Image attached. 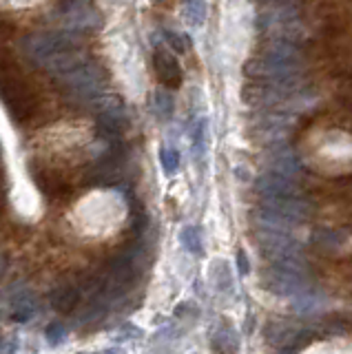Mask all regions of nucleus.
I'll list each match as a JSON object with an SVG mask.
<instances>
[{
    "label": "nucleus",
    "mask_w": 352,
    "mask_h": 354,
    "mask_svg": "<svg viewBox=\"0 0 352 354\" xmlns=\"http://www.w3.org/2000/svg\"><path fill=\"white\" fill-rule=\"evenodd\" d=\"M84 3H89V0H56V3H53V9H51V18H58L60 20L64 14H69L71 9L80 7Z\"/></svg>",
    "instance_id": "cd10ccee"
},
{
    "label": "nucleus",
    "mask_w": 352,
    "mask_h": 354,
    "mask_svg": "<svg viewBox=\"0 0 352 354\" xmlns=\"http://www.w3.org/2000/svg\"><path fill=\"white\" fill-rule=\"evenodd\" d=\"M153 106H156V113L162 118V120H171L173 118V111H175V102L173 97L167 93V91H156V95H153Z\"/></svg>",
    "instance_id": "393cba45"
},
{
    "label": "nucleus",
    "mask_w": 352,
    "mask_h": 354,
    "mask_svg": "<svg viewBox=\"0 0 352 354\" xmlns=\"http://www.w3.org/2000/svg\"><path fill=\"white\" fill-rule=\"evenodd\" d=\"M160 164L167 175H173L180 169V151L178 149H162L160 151Z\"/></svg>",
    "instance_id": "a878e982"
},
{
    "label": "nucleus",
    "mask_w": 352,
    "mask_h": 354,
    "mask_svg": "<svg viewBox=\"0 0 352 354\" xmlns=\"http://www.w3.org/2000/svg\"><path fill=\"white\" fill-rule=\"evenodd\" d=\"M315 337L313 330H308L299 324H293V321H270L266 326V339L270 346L281 348V350H297L302 343H308Z\"/></svg>",
    "instance_id": "0eeeda50"
},
{
    "label": "nucleus",
    "mask_w": 352,
    "mask_h": 354,
    "mask_svg": "<svg viewBox=\"0 0 352 354\" xmlns=\"http://www.w3.org/2000/svg\"><path fill=\"white\" fill-rule=\"evenodd\" d=\"M252 138L266 149L290 147L297 136V120L290 113H268L252 127Z\"/></svg>",
    "instance_id": "20e7f679"
},
{
    "label": "nucleus",
    "mask_w": 352,
    "mask_h": 354,
    "mask_svg": "<svg viewBox=\"0 0 352 354\" xmlns=\"http://www.w3.org/2000/svg\"><path fill=\"white\" fill-rule=\"evenodd\" d=\"M263 58L281 62V64H297V66H302V49L297 47L295 42H290V40L277 38V40H272L266 47V51H263Z\"/></svg>",
    "instance_id": "dca6fc26"
},
{
    "label": "nucleus",
    "mask_w": 352,
    "mask_h": 354,
    "mask_svg": "<svg viewBox=\"0 0 352 354\" xmlns=\"http://www.w3.org/2000/svg\"><path fill=\"white\" fill-rule=\"evenodd\" d=\"M0 155H3V147H0Z\"/></svg>",
    "instance_id": "72a5a7b5"
},
{
    "label": "nucleus",
    "mask_w": 352,
    "mask_h": 354,
    "mask_svg": "<svg viewBox=\"0 0 352 354\" xmlns=\"http://www.w3.org/2000/svg\"><path fill=\"white\" fill-rule=\"evenodd\" d=\"M5 266H7V259H5V254L0 252V277H3V272H5Z\"/></svg>",
    "instance_id": "2f4dec72"
},
{
    "label": "nucleus",
    "mask_w": 352,
    "mask_h": 354,
    "mask_svg": "<svg viewBox=\"0 0 352 354\" xmlns=\"http://www.w3.org/2000/svg\"><path fill=\"white\" fill-rule=\"evenodd\" d=\"M293 308L299 315H315V313H319V310L324 308V297L319 292H315V290H311V288H304L302 292L295 295Z\"/></svg>",
    "instance_id": "aec40b11"
},
{
    "label": "nucleus",
    "mask_w": 352,
    "mask_h": 354,
    "mask_svg": "<svg viewBox=\"0 0 352 354\" xmlns=\"http://www.w3.org/2000/svg\"><path fill=\"white\" fill-rule=\"evenodd\" d=\"M266 164H268V171L270 173L284 175V177H288V180H295V182H297V177H302L304 171H306L302 158L290 147L268 149Z\"/></svg>",
    "instance_id": "9d476101"
},
{
    "label": "nucleus",
    "mask_w": 352,
    "mask_h": 354,
    "mask_svg": "<svg viewBox=\"0 0 352 354\" xmlns=\"http://www.w3.org/2000/svg\"><path fill=\"white\" fill-rule=\"evenodd\" d=\"M193 155H195V162L204 164L206 160V120L204 118L197 122L195 133H193Z\"/></svg>",
    "instance_id": "5701e85b"
},
{
    "label": "nucleus",
    "mask_w": 352,
    "mask_h": 354,
    "mask_svg": "<svg viewBox=\"0 0 352 354\" xmlns=\"http://www.w3.org/2000/svg\"><path fill=\"white\" fill-rule=\"evenodd\" d=\"M98 120H95V133L100 140H106V142H115L120 140L127 133L129 129V118L124 115V109L122 104L120 106H113V109H106L102 113H95Z\"/></svg>",
    "instance_id": "9b49d317"
},
{
    "label": "nucleus",
    "mask_w": 352,
    "mask_h": 354,
    "mask_svg": "<svg viewBox=\"0 0 352 354\" xmlns=\"http://www.w3.org/2000/svg\"><path fill=\"white\" fill-rule=\"evenodd\" d=\"M213 350L217 354H237L239 350V337L230 326H219L213 332Z\"/></svg>",
    "instance_id": "a211bd4d"
},
{
    "label": "nucleus",
    "mask_w": 352,
    "mask_h": 354,
    "mask_svg": "<svg viewBox=\"0 0 352 354\" xmlns=\"http://www.w3.org/2000/svg\"><path fill=\"white\" fill-rule=\"evenodd\" d=\"M58 88L69 100H78V102H89V100L104 93L109 84V75L100 64L86 58L82 64H78L69 73L56 77Z\"/></svg>",
    "instance_id": "7ed1b4c3"
},
{
    "label": "nucleus",
    "mask_w": 352,
    "mask_h": 354,
    "mask_svg": "<svg viewBox=\"0 0 352 354\" xmlns=\"http://www.w3.org/2000/svg\"><path fill=\"white\" fill-rule=\"evenodd\" d=\"M86 33L75 29H58V31H31L20 40V51L31 64H40L53 53L84 49Z\"/></svg>",
    "instance_id": "f03ea898"
},
{
    "label": "nucleus",
    "mask_w": 352,
    "mask_h": 354,
    "mask_svg": "<svg viewBox=\"0 0 352 354\" xmlns=\"http://www.w3.org/2000/svg\"><path fill=\"white\" fill-rule=\"evenodd\" d=\"M31 177L38 184V188L47 197H62L69 193V184L67 180L53 169H47V166H36L31 164Z\"/></svg>",
    "instance_id": "ddd939ff"
},
{
    "label": "nucleus",
    "mask_w": 352,
    "mask_h": 354,
    "mask_svg": "<svg viewBox=\"0 0 352 354\" xmlns=\"http://www.w3.org/2000/svg\"><path fill=\"white\" fill-rule=\"evenodd\" d=\"M164 38H167V42H169V47L173 49V51H178V53H186L189 51V47H191V42H189V38L186 36H180V33H175V31H164Z\"/></svg>",
    "instance_id": "c85d7f7f"
},
{
    "label": "nucleus",
    "mask_w": 352,
    "mask_h": 354,
    "mask_svg": "<svg viewBox=\"0 0 352 354\" xmlns=\"http://www.w3.org/2000/svg\"><path fill=\"white\" fill-rule=\"evenodd\" d=\"M45 337L51 346H60V343H64V339H67V328H64L62 324H58V321H53V324L47 326Z\"/></svg>",
    "instance_id": "bb28decb"
},
{
    "label": "nucleus",
    "mask_w": 352,
    "mask_h": 354,
    "mask_svg": "<svg viewBox=\"0 0 352 354\" xmlns=\"http://www.w3.org/2000/svg\"><path fill=\"white\" fill-rule=\"evenodd\" d=\"M255 193L261 199L268 197H286V195H302V188L295 180H288V177L277 175V173H261L255 180Z\"/></svg>",
    "instance_id": "f8f14e48"
},
{
    "label": "nucleus",
    "mask_w": 352,
    "mask_h": 354,
    "mask_svg": "<svg viewBox=\"0 0 352 354\" xmlns=\"http://www.w3.org/2000/svg\"><path fill=\"white\" fill-rule=\"evenodd\" d=\"M0 102L14 122H27L38 111V93L23 75L16 58L0 40Z\"/></svg>",
    "instance_id": "f257e3e1"
},
{
    "label": "nucleus",
    "mask_w": 352,
    "mask_h": 354,
    "mask_svg": "<svg viewBox=\"0 0 352 354\" xmlns=\"http://www.w3.org/2000/svg\"><path fill=\"white\" fill-rule=\"evenodd\" d=\"M124 147L122 142H109V149L84 171V186H115L122 180Z\"/></svg>",
    "instance_id": "39448f33"
},
{
    "label": "nucleus",
    "mask_w": 352,
    "mask_h": 354,
    "mask_svg": "<svg viewBox=\"0 0 352 354\" xmlns=\"http://www.w3.org/2000/svg\"><path fill=\"white\" fill-rule=\"evenodd\" d=\"M36 310H38L36 297L31 295L29 290H25L12 301V319L18 321V324H27V321L36 315Z\"/></svg>",
    "instance_id": "6ab92c4d"
},
{
    "label": "nucleus",
    "mask_w": 352,
    "mask_h": 354,
    "mask_svg": "<svg viewBox=\"0 0 352 354\" xmlns=\"http://www.w3.org/2000/svg\"><path fill=\"white\" fill-rule=\"evenodd\" d=\"M211 279L217 290H228V288L233 286V279H230V266L226 259H215L211 263Z\"/></svg>",
    "instance_id": "412c9836"
},
{
    "label": "nucleus",
    "mask_w": 352,
    "mask_h": 354,
    "mask_svg": "<svg viewBox=\"0 0 352 354\" xmlns=\"http://www.w3.org/2000/svg\"><path fill=\"white\" fill-rule=\"evenodd\" d=\"M12 33H14V25L5 16H0V40H3V36H12Z\"/></svg>",
    "instance_id": "7c9ffc66"
},
{
    "label": "nucleus",
    "mask_w": 352,
    "mask_h": 354,
    "mask_svg": "<svg viewBox=\"0 0 352 354\" xmlns=\"http://www.w3.org/2000/svg\"><path fill=\"white\" fill-rule=\"evenodd\" d=\"M263 288H268L270 292L279 297H295L297 292H302L304 288H308V281H306V277L295 274L272 263L270 268L263 272Z\"/></svg>",
    "instance_id": "1a4fd4ad"
},
{
    "label": "nucleus",
    "mask_w": 352,
    "mask_h": 354,
    "mask_svg": "<svg viewBox=\"0 0 352 354\" xmlns=\"http://www.w3.org/2000/svg\"><path fill=\"white\" fill-rule=\"evenodd\" d=\"M180 241L189 252L202 254V232L197 226H184L180 232Z\"/></svg>",
    "instance_id": "4be33fe9"
},
{
    "label": "nucleus",
    "mask_w": 352,
    "mask_h": 354,
    "mask_svg": "<svg viewBox=\"0 0 352 354\" xmlns=\"http://www.w3.org/2000/svg\"><path fill=\"white\" fill-rule=\"evenodd\" d=\"M95 354H124V352H122V350H115V348H113V350H104V352H95Z\"/></svg>",
    "instance_id": "473e14b6"
},
{
    "label": "nucleus",
    "mask_w": 352,
    "mask_h": 354,
    "mask_svg": "<svg viewBox=\"0 0 352 354\" xmlns=\"http://www.w3.org/2000/svg\"><path fill=\"white\" fill-rule=\"evenodd\" d=\"M237 268H239V274L250 272V263H248V257L244 250H237Z\"/></svg>",
    "instance_id": "c756f323"
},
{
    "label": "nucleus",
    "mask_w": 352,
    "mask_h": 354,
    "mask_svg": "<svg viewBox=\"0 0 352 354\" xmlns=\"http://www.w3.org/2000/svg\"><path fill=\"white\" fill-rule=\"evenodd\" d=\"M313 246L319 252H326V254H339L348 246V235L341 230L335 228H317L313 232Z\"/></svg>",
    "instance_id": "2eb2a0df"
},
{
    "label": "nucleus",
    "mask_w": 352,
    "mask_h": 354,
    "mask_svg": "<svg viewBox=\"0 0 352 354\" xmlns=\"http://www.w3.org/2000/svg\"><path fill=\"white\" fill-rule=\"evenodd\" d=\"M257 243L270 261H277L299 252V243L290 237V232H281V230L257 228Z\"/></svg>",
    "instance_id": "6e6552de"
},
{
    "label": "nucleus",
    "mask_w": 352,
    "mask_h": 354,
    "mask_svg": "<svg viewBox=\"0 0 352 354\" xmlns=\"http://www.w3.org/2000/svg\"><path fill=\"white\" fill-rule=\"evenodd\" d=\"M186 18L193 27L204 25L206 20V0H186Z\"/></svg>",
    "instance_id": "b1692460"
},
{
    "label": "nucleus",
    "mask_w": 352,
    "mask_h": 354,
    "mask_svg": "<svg viewBox=\"0 0 352 354\" xmlns=\"http://www.w3.org/2000/svg\"><path fill=\"white\" fill-rule=\"evenodd\" d=\"M261 208L270 210V213L284 217L290 224H302V221H311L315 215V204L308 202L304 195H286V197H268L261 199Z\"/></svg>",
    "instance_id": "423d86ee"
},
{
    "label": "nucleus",
    "mask_w": 352,
    "mask_h": 354,
    "mask_svg": "<svg viewBox=\"0 0 352 354\" xmlns=\"http://www.w3.org/2000/svg\"><path fill=\"white\" fill-rule=\"evenodd\" d=\"M153 64H156V73L160 77V82L169 88H178L182 84V69L180 62L175 60V55H171L167 49H158L153 53Z\"/></svg>",
    "instance_id": "4468645a"
},
{
    "label": "nucleus",
    "mask_w": 352,
    "mask_h": 354,
    "mask_svg": "<svg viewBox=\"0 0 352 354\" xmlns=\"http://www.w3.org/2000/svg\"><path fill=\"white\" fill-rule=\"evenodd\" d=\"M78 299H80V290L75 286H60L51 292V308L56 310V313L67 315L75 308Z\"/></svg>",
    "instance_id": "f3484780"
}]
</instances>
